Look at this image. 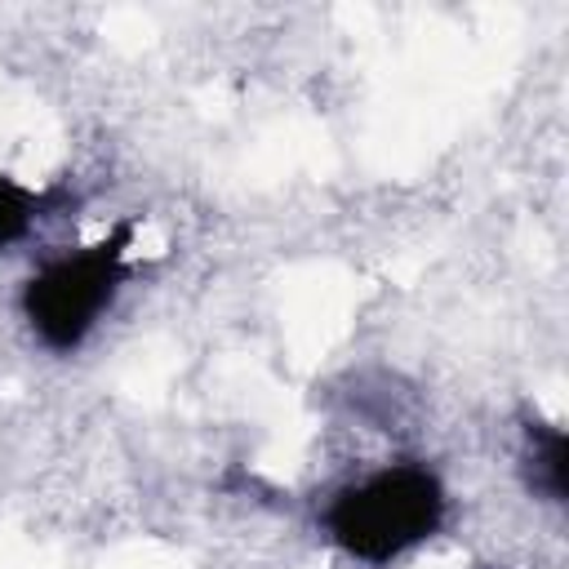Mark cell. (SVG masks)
<instances>
[{"instance_id":"4","label":"cell","mask_w":569,"mask_h":569,"mask_svg":"<svg viewBox=\"0 0 569 569\" xmlns=\"http://www.w3.org/2000/svg\"><path fill=\"white\" fill-rule=\"evenodd\" d=\"M49 209L44 191H31L27 182H18L13 173L0 169V253H9L13 244H22L31 236V227L40 222V213Z\"/></svg>"},{"instance_id":"2","label":"cell","mask_w":569,"mask_h":569,"mask_svg":"<svg viewBox=\"0 0 569 569\" xmlns=\"http://www.w3.org/2000/svg\"><path fill=\"white\" fill-rule=\"evenodd\" d=\"M129 244H133V227L120 222L102 240L67 249V253L40 262L22 280L18 307H22L31 338L44 351L71 356L102 325V316L116 307V298L129 280Z\"/></svg>"},{"instance_id":"3","label":"cell","mask_w":569,"mask_h":569,"mask_svg":"<svg viewBox=\"0 0 569 569\" xmlns=\"http://www.w3.org/2000/svg\"><path fill=\"white\" fill-rule=\"evenodd\" d=\"M520 471H525V489L551 507L565 502L569 493V440L556 422L529 418L525 422V449H520Z\"/></svg>"},{"instance_id":"1","label":"cell","mask_w":569,"mask_h":569,"mask_svg":"<svg viewBox=\"0 0 569 569\" xmlns=\"http://www.w3.org/2000/svg\"><path fill=\"white\" fill-rule=\"evenodd\" d=\"M445 516L449 493L427 462H387L333 489L320 511V529L347 560L382 569L431 542Z\"/></svg>"}]
</instances>
